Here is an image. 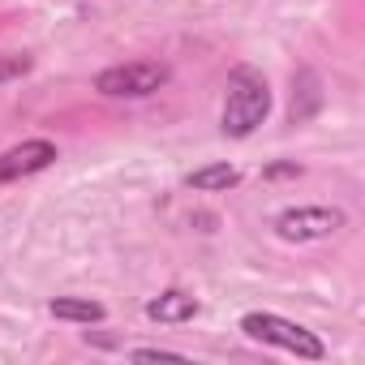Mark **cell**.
I'll list each match as a JSON object with an SVG mask.
<instances>
[{"mask_svg":"<svg viewBox=\"0 0 365 365\" xmlns=\"http://www.w3.org/2000/svg\"><path fill=\"white\" fill-rule=\"evenodd\" d=\"M271 112V91L267 78L250 65L232 69L228 78V99H224V133L228 138H250Z\"/></svg>","mask_w":365,"mask_h":365,"instance_id":"cell-1","label":"cell"},{"mask_svg":"<svg viewBox=\"0 0 365 365\" xmlns=\"http://www.w3.org/2000/svg\"><path fill=\"white\" fill-rule=\"evenodd\" d=\"M241 331H245L250 339L288 348V352H297V356H305V361H322V356H327V344H322L314 331H305L301 322H288V318H279V314H245V318H241Z\"/></svg>","mask_w":365,"mask_h":365,"instance_id":"cell-2","label":"cell"},{"mask_svg":"<svg viewBox=\"0 0 365 365\" xmlns=\"http://www.w3.org/2000/svg\"><path fill=\"white\" fill-rule=\"evenodd\" d=\"M163 82H168V65H159V61H133V65L103 69L95 78V91L112 95V99H142V95H155Z\"/></svg>","mask_w":365,"mask_h":365,"instance_id":"cell-3","label":"cell"},{"mask_svg":"<svg viewBox=\"0 0 365 365\" xmlns=\"http://www.w3.org/2000/svg\"><path fill=\"white\" fill-rule=\"evenodd\" d=\"M344 220L348 215L339 207H292V211H284L275 220V232L284 241H322V237L339 232Z\"/></svg>","mask_w":365,"mask_h":365,"instance_id":"cell-4","label":"cell"},{"mask_svg":"<svg viewBox=\"0 0 365 365\" xmlns=\"http://www.w3.org/2000/svg\"><path fill=\"white\" fill-rule=\"evenodd\" d=\"M52 163H56V146L48 138H31V142H22V146L0 155V185L22 180V176H35V172L52 168Z\"/></svg>","mask_w":365,"mask_h":365,"instance_id":"cell-5","label":"cell"},{"mask_svg":"<svg viewBox=\"0 0 365 365\" xmlns=\"http://www.w3.org/2000/svg\"><path fill=\"white\" fill-rule=\"evenodd\" d=\"M194 314H198V301L180 288H168L146 301V318H155V322H190Z\"/></svg>","mask_w":365,"mask_h":365,"instance_id":"cell-6","label":"cell"},{"mask_svg":"<svg viewBox=\"0 0 365 365\" xmlns=\"http://www.w3.org/2000/svg\"><path fill=\"white\" fill-rule=\"evenodd\" d=\"M292 86H301V91H292V125H297V120H309V116L318 112L322 91H318V73H314V69H297Z\"/></svg>","mask_w":365,"mask_h":365,"instance_id":"cell-7","label":"cell"},{"mask_svg":"<svg viewBox=\"0 0 365 365\" xmlns=\"http://www.w3.org/2000/svg\"><path fill=\"white\" fill-rule=\"evenodd\" d=\"M48 309H52V318H65V322H86V327H91V322H103V314H108V309H103L99 301H91V297H56Z\"/></svg>","mask_w":365,"mask_h":365,"instance_id":"cell-8","label":"cell"},{"mask_svg":"<svg viewBox=\"0 0 365 365\" xmlns=\"http://www.w3.org/2000/svg\"><path fill=\"white\" fill-rule=\"evenodd\" d=\"M241 180V172L232 163H207L198 172H190V190H202V194H220V190H232Z\"/></svg>","mask_w":365,"mask_h":365,"instance_id":"cell-9","label":"cell"},{"mask_svg":"<svg viewBox=\"0 0 365 365\" xmlns=\"http://www.w3.org/2000/svg\"><path fill=\"white\" fill-rule=\"evenodd\" d=\"M31 65H35V61H31L26 52H22V56H18V52H9V56H0V82H14V78L31 73Z\"/></svg>","mask_w":365,"mask_h":365,"instance_id":"cell-10","label":"cell"},{"mask_svg":"<svg viewBox=\"0 0 365 365\" xmlns=\"http://www.w3.org/2000/svg\"><path fill=\"white\" fill-rule=\"evenodd\" d=\"M133 361H185V352H172V348H133Z\"/></svg>","mask_w":365,"mask_h":365,"instance_id":"cell-11","label":"cell"},{"mask_svg":"<svg viewBox=\"0 0 365 365\" xmlns=\"http://www.w3.org/2000/svg\"><path fill=\"white\" fill-rule=\"evenodd\" d=\"M262 176H267V180H284V176H301V168H297L292 159H279V163H271Z\"/></svg>","mask_w":365,"mask_h":365,"instance_id":"cell-12","label":"cell"}]
</instances>
